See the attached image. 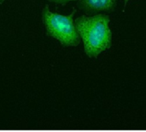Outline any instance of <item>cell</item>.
<instances>
[{"instance_id":"cell-1","label":"cell","mask_w":146,"mask_h":132,"mask_svg":"<svg viewBox=\"0 0 146 132\" xmlns=\"http://www.w3.org/2000/svg\"><path fill=\"white\" fill-rule=\"evenodd\" d=\"M110 16L104 14L81 15L75 21V27L82 40L85 53L89 58H97L103 52L112 46V32Z\"/></svg>"},{"instance_id":"cell-3","label":"cell","mask_w":146,"mask_h":132,"mask_svg":"<svg viewBox=\"0 0 146 132\" xmlns=\"http://www.w3.org/2000/svg\"><path fill=\"white\" fill-rule=\"evenodd\" d=\"M116 4L117 0H78L77 6L86 13H97L100 11L112 12Z\"/></svg>"},{"instance_id":"cell-2","label":"cell","mask_w":146,"mask_h":132,"mask_svg":"<svg viewBox=\"0 0 146 132\" xmlns=\"http://www.w3.org/2000/svg\"><path fill=\"white\" fill-rule=\"evenodd\" d=\"M76 13L75 8L68 15H63L52 12L49 5L45 4L42 10V21L46 31V34L57 40L63 46H77L81 39L75 27L74 15Z\"/></svg>"},{"instance_id":"cell-6","label":"cell","mask_w":146,"mask_h":132,"mask_svg":"<svg viewBox=\"0 0 146 132\" xmlns=\"http://www.w3.org/2000/svg\"><path fill=\"white\" fill-rule=\"evenodd\" d=\"M5 0H0V4H2V3H3V2H4Z\"/></svg>"},{"instance_id":"cell-5","label":"cell","mask_w":146,"mask_h":132,"mask_svg":"<svg viewBox=\"0 0 146 132\" xmlns=\"http://www.w3.org/2000/svg\"><path fill=\"white\" fill-rule=\"evenodd\" d=\"M129 0H124V2H125V5H124V8H126V5H127V2H128Z\"/></svg>"},{"instance_id":"cell-4","label":"cell","mask_w":146,"mask_h":132,"mask_svg":"<svg viewBox=\"0 0 146 132\" xmlns=\"http://www.w3.org/2000/svg\"><path fill=\"white\" fill-rule=\"evenodd\" d=\"M47 1L50 2V3H57V4H60V5H66L69 2H74V1H76V0H47Z\"/></svg>"}]
</instances>
